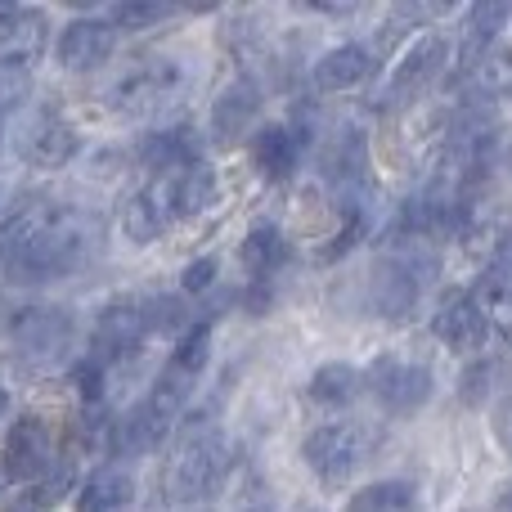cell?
Wrapping results in <instances>:
<instances>
[{"instance_id": "7a4b0ae2", "label": "cell", "mask_w": 512, "mask_h": 512, "mask_svg": "<svg viewBox=\"0 0 512 512\" xmlns=\"http://www.w3.org/2000/svg\"><path fill=\"white\" fill-rule=\"evenodd\" d=\"M216 203V171L207 162H194L185 171H162L149 176L122 212V230L131 243H153L185 216H198L203 207Z\"/></svg>"}, {"instance_id": "83f0119b", "label": "cell", "mask_w": 512, "mask_h": 512, "mask_svg": "<svg viewBox=\"0 0 512 512\" xmlns=\"http://www.w3.org/2000/svg\"><path fill=\"white\" fill-rule=\"evenodd\" d=\"M104 18L117 27V32H144V27L171 18V9L167 5H113Z\"/></svg>"}, {"instance_id": "d6986e66", "label": "cell", "mask_w": 512, "mask_h": 512, "mask_svg": "<svg viewBox=\"0 0 512 512\" xmlns=\"http://www.w3.org/2000/svg\"><path fill=\"white\" fill-rule=\"evenodd\" d=\"M369 77H373V54L364 50L360 41L333 45V50H328L324 59L315 63V72H310L315 90H324V95H342V90H355V86H364Z\"/></svg>"}, {"instance_id": "cb8c5ba5", "label": "cell", "mask_w": 512, "mask_h": 512, "mask_svg": "<svg viewBox=\"0 0 512 512\" xmlns=\"http://www.w3.org/2000/svg\"><path fill=\"white\" fill-rule=\"evenodd\" d=\"M239 256H243V265H248V274H252L248 288L261 292L265 283L274 279V270H279V265L288 261V243H283V234L274 230V225H256L248 239H243Z\"/></svg>"}, {"instance_id": "d590c367", "label": "cell", "mask_w": 512, "mask_h": 512, "mask_svg": "<svg viewBox=\"0 0 512 512\" xmlns=\"http://www.w3.org/2000/svg\"><path fill=\"white\" fill-rule=\"evenodd\" d=\"M9 409V391H5V382H0V414Z\"/></svg>"}, {"instance_id": "4fadbf2b", "label": "cell", "mask_w": 512, "mask_h": 512, "mask_svg": "<svg viewBox=\"0 0 512 512\" xmlns=\"http://www.w3.org/2000/svg\"><path fill=\"white\" fill-rule=\"evenodd\" d=\"M432 333H436V342L450 346L454 355H477L481 346H486L490 324H486V315H481L472 288L445 292L441 306H436V315H432Z\"/></svg>"}, {"instance_id": "ac0fdd59", "label": "cell", "mask_w": 512, "mask_h": 512, "mask_svg": "<svg viewBox=\"0 0 512 512\" xmlns=\"http://www.w3.org/2000/svg\"><path fill=\"white\" fill-rule=\"evenodd\" d=\"M256 108H261V90H256L248 77H234L212 104V140L221 144V149L239 144V135L252 126Z\"/></svg>"}, {"instance_id": "836d02e7", "label": "cell", "mask_w": 512, "mask_h": 512, "mask_svg": "<svg viewBox=\"0 0 512 512\" xmlns=\"http://www.w3.org/2000/svg\"><path fill=\"white\" fill-rule=\"evenodd\" d=\"M14 18H18V9H14V5H0V32H5V27L14 23Z\"/></svg>"}, {"instance_id": "5b68a950", "label": "cell", "mask_w": 512, "mask_h": 512, "mask_svg": "<svg viewBox=\"0 0 512 512\" xmlns=\"http://www.w3.org/2000/svg\"><path fill=\"white\" fill-rule=\"evenodd\" d=\"M189 86V72L180 59L171 54H140L131 59L113 81H108L104 99L126 117H144V113H158V108L176 104Z\"/></svg>"}, {"instance_id": "52a82bcc", "label": "cell", "mask_w": 512, "mask_h": 512, "mask_svg": "<svg viewBox=\"0 0 512 512\" xmlns=\"http://www.w3.org/2000/svg\"><path fill=\"white\" fill-rule=\"evenodd\" d=\"M432 369L418 360H400V355H373L364 369V391L378 400L382 414L391 418H409L432 400Z\"/></svg>"}, {"instance_id": "8992f818", "label": "cell", "mask_w": 512, "mask_h": 512, "mask_svg": "<svg viewBox=\"0 0 512 512\" xmlns=\"http://www.w3.org/2000/svg\"><path fill=\"white\" fill-rule=\"evenodd\" d=\"M373 445H378V436H373L364 423H324L306 436L301 459H306V468L315 472L328 490H337L369 463Z\"/></svg>"}, {"instance_id": "4316f807", "label": "cell", "mask_w": 512, "mask_h": 512, "mask_svg": "<svg viewBox=\"0 0 512 512\" xmlns=\"http://www.w3.org/2000/svg\"><path fill=\"white\" fill-rule=\"evenodd\" d=\"M144 324H149V333H171L180 342L194 328V319H189L180 297H149L144 301Z\"/></svg>"}, {"instance_id": "f546056e", "label": "cell", "mask_w": 512, "mask_h": 512, "mask_svg": "<svg viewBox=\"0 0 512 512\" xmlns=\"http://www.w3.org/2000/svg\"><path fill=\"white\" fill-rule=\"evenodd\" d=\"M239 512H274V490L256 472H248V481L239 486Z\"/></svg>"}, {"instance_id": "f1b7e54d", "label": "cell", "mask_w": 512, "mask_h": 512, "mask_svg": "<svg viewBox=\"0 0 512 512\" xmlns=\"http://www.w3.org/2000/svg\"><path fill=\"white\" fill-rule=\"evenodd\" d=\"M481 86H486V99L490 95H508L512 99V50L508 54H490L481 63Z\"/></svg>"}, {"instance_id": "74e56055", "label": "cell", "mask_w": 512, "mask_h": 512, "mask_svg": "<svg viewBox=\"0 0 512 512\" xmlns=\"http://www.w3.org/2000/svg\"><path fill=\"white\" fill-rule=\"evenodd\" d=\"M0 203H5V189H0Z\"/></svg>"}, {"instance_id": "277c9868", "label": "cell", "mask_w": 512, "mask_h": 512, "mask_svg": "<svg viewBox=\"0 0 512 512\" xmlns=\"http://www.w3.org/2000/svg\"><path fill=\"white\" fill-rule=\"evenodd\" d=\"M436 274H441V256L427 239H391L373 261V310L382 319H409Z\"/></svg>"}, {"instance_id": "1f68e13d", "label": "cell", "mask_w": 512, "mask_h": 512, "mask_svg": "<svg viewBox=\"0 0 512 512\" xmlns=\"http://www.w3.org/2000/svg\"><path fill=\"white\" fill-rule=\"evenodd\" d=\"M495 373H499V369H495L490 360H481L477 369L468 373V382H463V396H468V405H481V400L490 396V382H495Z\"/></svg>"}, {"instance_id": "e575fe53", "label": "cell", "mask_w": 512, "mask_h": 512, "mask_svg": "<svg viewBox=\"0 0 512 512\" xmlns=\"http://www.w3.org/2000/svg\"><path fill=\"white\" fill-rule=\"evenodd\" d=\"M499 512H512V486H504V495H499Z\"/></svg>"}, {"instance_id": "d4e9b609", "label": "cell", "mask_w": 512, "mask_h": 512, "mask_svg": "<svg viewBox=\"0 0 512 512\" xmlns=\"http://www.w3.org/2000/svg\"><path fill=\"white\" fill-rule=\"evenodd\" d=\"M360 387H364V373L360 369H351V364H324V369H315L306 396H310V405L346 409L355 396H360Z\"/></svg>"}, {"instance_id": "44dd1931", "label": "cell", "mask_w": 512, "mask_h": 512, "mask_svg": "<svg viewBox=\"0 0 512 512\" xmlns=\"http://www.w3.org/2000/svg\"><path fill=\"white\" fill-rule=\"evenodd\" d=\"M140 162L153 171V176L194 167V162H203V153H198V135L189 131V126H167V131L144 135L140 140Z\"/></svg>"}, {"instance_id": "603a6c76", "label": "cell", "mask_w": 512, "mask_h": 512, "mask_svg": "<svg viewBox=\"0 0 512 512\" xmlns=\"http://www.w3.org/2000/svg\"><path fill=\"white\" fill-rule=\"evenodd\" d=\"M135 504V481L126 468H99L77 490V512H126Z\"/></svg>"}, {"instance_id": "2e32d148", "label": "cell", "mask_w": 512, "mask_h": 512, "mask_svg": "<svg viewBox=\"0 0 512 512\" xmlns=\"http://www.w3.org/2000/svg\"><path fill=\"white\" fill-rule=\"evenodd\" d=\"M472 297H477L490 333H499V337H508L512 342V243H504V248L490 256V265L481 270Z\"/></svg>"}, {"instance_id": "6da1fadb", "label": "cell", "mask_w": 512, "mask_h": 512, "mask_svg": "<svg viewBox=\"0 0 512 512\" xmlns=\"http://www.w3.org/2000/svg\"><path fill=\"white\" fill-rule=\"evenodd\" d=\"M95 225L81 207L68 203H27L0 230V261L14 279L45 283L81 270L95 252Z\"/></svg>"}, {"instance_id": "ba28073f", "label": "cell", "mask_w": 512, "mask_h": 512, "mask_svg": "<svg viewBox=\"0 0 512 512\" xmlns=\"http://www.w3.org/2000/svg\"><path fill=\"white\" fill-rule=\"evenodd\" d=\"M149 337V324H144V301L117 297L99 310L95 319V337H90V364H99L104 373H113L122 360H131L140 351V342Z\"/></svg>"}, {"instance_id": "5bb4252c", "label": "cell", "mask_w": 512, "mask_h": 512, "mask_svg": "<svg viewBox=\"0 0 512 512\" xmlns=\"http://www.w3.org/2000/svg\"><path fill=\"white\" fill-rule=\"evenodd\" d=\"M117 36H122V32H117L104 14L72 18V23L59 32V63L68 72H81V77H86V72L104 68V63L113 59Z\"/></svg>"}, {"instance_id": "e0dca14e", "label": "cell", "mask_w": 512, "mask_h": 512, "mask_svg": "<svg viewBox=\"0 0 512 512\" xmlns=\"http://www.w3.org/2000/svg\"><path fill=\"white\" fill-rule=\"evenodd\" d=\"M512 18L508 5H472L463 14V27H459V68L463 72H481V63L495 54V36L504 32V23Z\"/></svg>"}, {"instance_id": "9c48e42d", "label": "cell", "mask_w": 512, "mask_h": 512, "mask_svg": "<svg viewBox=\"0 0 512 512\" xmlns=\"http://www.w3.org/2000/svg\"><path fill=\"white\" fill-rule=\"evenodd\" d=\"M77 149H81L77 126H72L54 104L32 108V113L23 117V126H18V153L41 171L68 167V162L77 158Z\"/></svg>"}, {"instance_id": "d6a6232c", "label": "cell", "mask_w": 512, "mask_h": 512, "mask_svg": "<svg viewBox=\"0 0 512 512\" xmlns=\"http://www.w3.org/2000/svg\"><path fill=\"white\" fill-rule=\"evenodd\" d=\"M499 441H504V450L512 454V409H508L504 418H499Z\"/></svg>"}, {"instance_id": "7c38bea8", "label": "cell", "mask_w": 512, "mask_h": 512, "mask_svg": "<svg viewBox=\"0 0 512 512\" xmlns=\"http://www.w3.org/2000/svg\"><path fill=\"white\" fill-rule=\"evenodd\" d=\"M445 63H450V41L436 32H423L405 50V59L396 63V72H391V81H387V95H382L378 104H409L418 90H427L441 77Z\"/></svg>"}, {"instance_id": "4dcf8cb0", "label": "cell", "mask_w": 512, "mask_h": 512, "mask_svg": "<svg viewBox=\"0 0 512 512\" xmlns=\"http://www.w3.org/2000/svg\"><path fill=\"white\" fill-rule=\"evenodd\" d=\"M216 283V261L212 256H203V261H194L185 270V279H180V288H185V297H198V292H207Z\"/></svg>"}, {"instance_id": "7402d4cb", "label": "cell", "mask_w": 512, "mask_h": 512, "mask_svg": "<svg viewBox=\"0 0 512 512\" xmlns=\"http://www.w3.org/2000/svg\"><path fill=\"white\" fill-rule=\"evenodd\" d=\"M301 149H306V135H297L292 126L274 122V126H265V131H256L252 162L261 167V176L288 180L292 171H297V162H301Z\"/></svg>"}, {"instance_id": "3957f363", "label": "cell", "mask_w": 512, "mask_h": 512, "mask_svg": "<svg viewBox=\"0 0 512 512\" xmlns=\"http://www.w3.org/2000/svg\"><path fill=\"white\" fill-rule=\"evenodd\" d=\"M230 472H234L230 441L212 423H203V414H194L180 423L176 445L167 454L162 495L176 499V504H203V499H212L230 481Z\"/></svg>"}, {"instance_id": "8d00e7d4", "label": "cell", "mask_w": 512, "mask_h": 512, "mask_svg": "<svg viewBox=\"0 0 512 512\" xmlns=\"http://www.w3.org/2000/svg\"><path fill=\"white\" fill-rule=\"evenodd\" d=\"M0 140H5V108H0Z\"/></svg>"}, {"instance_id": "30bf717a", "label": "cell", "mask_w": 512, "mask_h": 512, "mask_svg": "<svg viewBox=\"0 0 512 512\" xmlns=\"http://www.w3.org/2000/svg\"><path fill=\"white\" fill-rule=\"evenodd\" d=\"M9 333H14V346L27 355L32 364H59L72 355V315L59 306H27L14 315V324H9Z\"/></svg>"}, {"instance_id": "8fae6325", "label": "cell", "mask_w": 512, "mask_h": 512, "mask_svg": "<svg viewBox=\"0 0 512 512\" xmlns=\"http://www.w3.org/2000/svg\"><path fill=\"white\" fill-rule=\"evenodd\" d=\"M0 468L9 481H45L54 472V432L45 418L27 414L9 427L5 450H0Z\"/></svg>"}, {"instance_id": "9a60e30c", "label": "cell", "mask_w": 512, "mask_h": 512, "mask_svg": "<svg viewBox=\"0 0 512 512\" xmlns=\"http://www.w3.org/2000/svg\"><path fill=\"white\" fill-rule=\"evenodd\" d=\"M50 45V18L41 9H18V18L0 32V77H27Z\"/></svg>"}, {"instance_id": "ffe728a7", "label": "cell", "mask_w": 512, "mask_h": 512, "mask_svg": "<svg viewBox=\"0 0 512 512\" xmlns=\"http://www.w3.org/2000/svg\"><path fill=\"white\" fill-rule=\"evenodd\" d=\"M167 432H171L167 418H162L149 400H140L131 414H122L113 423V436H108V441H113V454H122V459H140V454L158 450V445L167 441Z\"/></svg>"}, {"instance_id": "484cf974", "label": "cell", "mask_w": 512, "mask_h": 512, "mask_svg": "<svg viewBox=\"0 0 512 512\" xmlns=\"http://www.w3.org/2000/svg\"><path fill=\"white\" fill-rule=\"evenodd\" d=\"M346 512H418V486L414 481H400V477L373 481V486L355 490V495L346 499Z\"/></svg>"}]
</instances>
